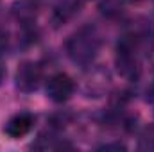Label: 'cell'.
I'll use <instances>...</instances> for the list:
<instances>
[{
	"mask_svg": "<svg viewBox=\"0 0 154 152\" xmlns=\"http://www.w3.org/2000/svg\"><path fill=\"white\" fill-rule=\"evenodd\" d=\"M100 50V36L93 27H81L66 41V54L79 66H90Z\"/></svg>",
	"mask_w": 154,
	"mask_h": 152,
	"instance_id": "cell-1",
	"label": "cell"
},
{
	"mask_svg": "<svg viewBox=\"0 0 154 152\" xmlns=\"http://www.w3.org/2000/svg\"><path fill=\"white\" fill-rule=\"evenodd\" d=\"M142 48L140 41L134 34H125L116 45V70L125 79H136L140 72V61H138V50Z\"/></svg>",
	"mask_w": 154,
	"mask_h": 152,
	"instance_id": "cell-2",
	"label": "cell"
},
{
	"mask_svg": "<svg viewBox=\"0 0 154 152\" xmlns=\"http://www.w3.org/2000/svg\"><path fill=\"white\" fill-rule=\"evenodd\" d=\"M45 91H47V97L52 102L63 104L68 99H72V95L75 91V82H74V79L70 75L59 72V74H54L52 77H48Z\"/></svg>",
	"mask_w": 154,
	"mask_h": 152,
	"instance_id": "cell-3",
	"label": "cell"
},
{
	"mask_svg": "<svg viewBox=\"0 0 154 152\" xmlns=\"http://www.w3.org/2000/svg\"><path fill=\"white\" fill-rule=\"evenodd\" d=\"M41 82V68L34 61H23L14 75V84L23 93H32L39 88Z\"/></svg>",
	"mask_w": 154,
	"mask_h": 152,
	"instance_id": "cell-4",
	"label": "cell"
},
{
	"mask_svg": "<svg viewBox=\"0 0 154 152\" xmlns=\"http://www.w3.org/2000/svg\"><path fill=\"white\" fill-rule=\"evenodd\" d=\"M34 127V114L27 113H18L14 116H11L7 120V123L4 125V132L11 138V140H18V138H23L25 134H29Z\"/></svg>",
	"mask_w": 154,
	"mask_h": 152,
	"instance_id": "cell-5",
	"label": "cell"
},
{
	"mask_svg": "<svg viewBox=\"0 0 154 152\" xmlns=\"http://www.w3.org/2000/svg\"><path fill=\"white\" fill-rule=\"evenodd\" d=\"M81 2L82 0H61L56 9H54V22L57 25L65 23L66 20H70L75 13H79V7H81Z\"/></svg>",
	"mask_w": 154,
	"mask_h": 152,
	"instance_id": "cell-6",
	"label": "cell"
},
{
	"mask_svg": "<svg viewBox=\"0 0 154 152\" xmlns=\"http://www.w3.org/2000/svg\"><path fill=\"white\" fill-rule=\"evenodd\" d=\"M5 48H7V34H5V32L0 29V57L4 56Z\"/></svg>",
	"mask_w": 154,
	"mask_h": 152,
	"instance_id": "cell-7",
	"label": "cell"
},
{
	"mask_svg": "<svg viewBox=\"0 0 154 152\" xmlns=\"http://www.w3.org/2000/svg\"><path fill=\"white\" fill-rule=\"evenodd\" d=\"M100 149H102V150H109V149H116V150H125V145H122V143H106V145H102Z\"/></svg>",
	"mask_w": 154,
	"mask_h": 152,
	"instance_id": "cell-8",
	"label": "cell"
},
{
	"mask_svg": "<svg viewBox=\"0 0 154 152\" xmlns=\"http://www.w3.org/2000/svg\"><path fill=\"white\" fill-rule=\"evenodd\" d=\"M2 79H4V70H2V66H0V82H2Z\"/></svg>",
	"mask_w": 154,
	"mask_h": 152,
	"instance_id": "cell-9",
	"label": "cell"
},
{
	"mask_svg": "<svg viewBox=\"0 0 154 152\" xmlns=\"http://www.w3.org/2000/svg\"><path fill=\"white\" fill-rule=\"evenodd\" d=\"M129 2H134V0H129Z\"/></svg>",
	"mask_w": 154,
	"mask_h": 152,
	"instance_id": "cell-10",
	"label": "cell"
}]
</instances>
